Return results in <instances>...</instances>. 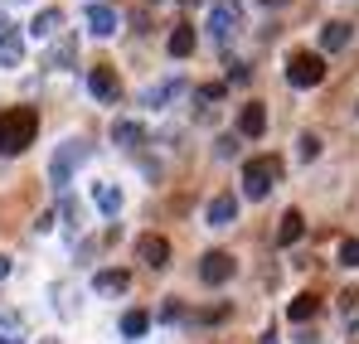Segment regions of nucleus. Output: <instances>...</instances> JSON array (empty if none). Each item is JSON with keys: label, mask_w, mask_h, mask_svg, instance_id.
<instances>
[{"label": "nucleus", "mask_w": 359, "mask_h": 344, "mask_svg": "<svg viewBox=\"0 0 359 344\" xmlns=\"http://www.w3.org/2000/svg\"><path fill=\"white\" fill-rule=\"evenodd\" d=\"M34 136H39V112L34 107H5L0 112V156L29 151Z\"/></svg>", "instance_id": "f257e3e1"}, {"label": "nucleus", "mask_w": 359, "mask_h": 344, "mask_svg": "<svg viewBox=\"0 0 359 344\" xmlns=\"http://www.w3.org/2000/svg\"><path fill=\"white\" fill-rule=\"evenodd\" d=\"M277 179H282V160H277V156H252V160L243 165V194H248V199H267Z\"/></svg>", "instance_id": "f03ea898"}, {"label": "nucleus", "mask_w": 359, "mask_h": 344, "mask_svg": "<svg viewBox=\"0 0 359 344\" xmlns=\"http://www.w3.org/2000/svg\"><path fill=\"white\" fill-rule=\"evenodd\" d=\"M88 160V141H63L59 151H54V160H49V184L68 194V184H73V170Z\"/></svg>", "instance_id": "7ed1b4c3"}, {"label": "nucleus", "mask_w": 359, "mask_h": 344, "mask_svg": "<svg viewBox=\"0 0 359 344\" xmlns=\"http://www.w3.org/2000/svg\"><path fill=\"white\" fill-rule=\"evenodd\" d=\"M287 83L292 88H320L325 83V58L311 54V49H297L287 58Z\"/></svg>", "instance_id": "20e7f679"}, {"label": "nucleus", "mask_w": 359, "mask_h": 344, "mask_svg": "<svg viewBox=\"0 0 359 344\" xmlns=\"http://www.w3.org/2000/svg\"><path fill=\"white\" fill-rule=\"evenodd\" d=\"M238 25H243L238 0H214V5H209V34H214V39L229 44V39L238 34Z\"/></svg>", "instance_id": "39448f33"}, {"label": "nucleus", "mask_w": 359, "mask_h": 344, "mask_svg": "<svg viewBox=\"0 0 359 344\" xmlns=\"http://www.w3.org/2000/svg\"><path fill=\"white\" fill-rule=\"evenodd\" d=\"M233 252H224V247H214V252H204L199 257V282L204 287H224V282H233Z\"/></svg>", "instance_id": "423d86ee"}, {"label": "nucleus", "mask_w": 359, "mask_h": 344, "mask_svg": "<svg viewBox=\"0 0 359 344\" xmlns=\"http://www.w3.org/2000/svg\"><path fill=\"white\" fill-rule=\"evenodd\" d=\"M136 257H141V267H151V272H165V267H170V238H161V233H146V238L136 242Z\"/></svg>", "instance_id": "0eeeda50"}, {"label": "nucleus", "mask_w": 359, "mask_h": 344, "mask_svg": "<svg viewBox=\"0 0 359 344\" xmlns=\"http://www.w3.org/2000/svg\"><path fill=\"white\" fill-rule=\"evenodd\" d=\"M88 88H93V97H102V102H117L121 97V78L112 63H97L93 73H88Z\"/></svg>", "instance_id": "6e6552de"}, {"label": "nucleus", "mask_w": 359, "mask_h": 344, "mask_svg": "<svg viewBox=\"0 0 359 344\" xmlns=\"http://www.w3.org/2000/svg\"><path fill=\"white\" fill-rule=\"evenodd\" d=\"M25 63V44H20V29L10 25V15H0V68H20Z\"/></svg>", "instance_id": "1a4fd4ad"}, {"label": "nucleus", "mask_w": 359, "mask_h": 344, "mask_svg": "<svg viewBox=\"0 0 359 344\" xmlns=\"http://www.w3.org/2000/svg\"><path fill=\"white\" fill-rule=\"evenodd\" d=\"M83 20H88V29H93V34H97V39H112V34H117V10H112V5H102V0H93V5H88V10H83Z\"/></svg>", "instance_id": "9d476101"}, {"label": "nucleus", "mask_w": 359, "mask_h": 344, "mask_svg": "<svg viewBox=\"0 0 359 344\" xmlns=\"http://www.w3.org/2000/svg\"><path fill=\"white\" fill-rule=\"evenodd\" d=\"M262 131H267V107H262V102H248V107L238 112V136L257 141Z\"/></svg>", "instance_id": "9b49d317"}, {"label": "nucleus", "mask_w": 359, "mask_h": 344, "mask_svg": "<svg viewBox=\"0 0 359 344\" xmlns=\"http://www.w3.org/2000/svg\"><path fill=\"white\" fill-rule=\"evenodd\" d=\"M233 223H238V199L233 194H219L209 204V228H233Z\"/></svg>", "instance_id": "f8f14e48"}, {"label": "nucleus", "mask_w": 359, "mask_h": 344, "mask_svg": "<svg viewBox=\"0 0 359 344\" xmlns=\"http://www.w3.org/2000/svg\"><path fill=\"white\" fill-rule=\"evenodd\" d=\"M184 92V78H165V83H156V88H146L141 92V107H165L170 97Z\"/></svg>", "instance_id": "ddd939ff"}, {"label": "nucleus", "mask_w": 359, "mask_h": 344, "mask_svg": "<svg viewBox=\"0 0 359 344\" xmlns=\"http://www.w3.org/2000/svg\"><path fill=\"white\" fill-rule=\"evenodd\" d=\"M301 238H306V214H301V209H287V214H282V228H277V242H282V247H297Z\"/></svg>", "instance_id": "4468645a"}, {"label": "nucleus", "mask_w": 359, "mask_h": 344, "mask_svg": "<svg viewBox=\"0 0 359 344\" xmlns=\"http://www.w3.org/2000/svg\"><path fill=\"white\" fill-rule=\"evenodd\" d=\"M350 34H355V29H350L345 20H330V25L320 29V49H325V54H340V49L350 44Z\"/></svg>", "instance_id": "2eb2a0df"}, {"label": "nucleus", "mask_w": 359, "mask_h": 344, "mask_svg": "<svg viewBox=\"0 0 359 344\" xmlns=\"http://www.w3.org/2000/svg\"><path fill=\"white\" fill-rule=\"evenodd\" d=\"M59 25H63V10L49 5V10H39V15L29 20V34H34V39H54V34H59Z\"/></svg>", "instance_id": "dca6fc26"}, {"label": "nucleus", "mask_w": 359, "mask_h": 344, "mask_svg": "<svg viewBox=\"0 0 359 344\" xmlns=\"http://www.w3.org/2000/svg\"><path fill=\"white\" fill-rule=\"evenodd\" d=\"M112 141L126 146V151H136V146H146V126L141 121H112Z\"/></svg>", "instance_id": "f3484780"}, {"label": "nucleus", "mask_w": 359, "mask_h": 344, "mask_svg": "<svg viewBox=\"0 0 359 344\" xmlns=\"http://www.w3.org/2000/svg\"><path fill=\"white\" fill-rule=\"evenodd\" d=\"M93 287L102 291V296H112V291H126V287H131V272H121V267H102V272L93 277Z\"/></svg>", "instance_id": "a211bd4d"}, {"label": "nucleus", "mask_w": 359, "mask_h": 344, "mask_svg": "<svg viewBox=\"0 0 359 344\" xmlns=\"http://www.w3.org/2000/svg\"><path fill=\"white\" fill-rule=\"evenodd\" d=\"M316 310H320V301H316L311 291H301V296H292V305H287V315H292L297 325H306V320H316Z\"/></svg>", "instance_id": "6ab92c4d"}, {"label": "nucleus", "mask_w": 359, "mask_h": 344, "mask_svg": "<svg viewBox=\"0 0 359 344\" xmlns=\"http://www.w3.org/2000/svg\"><path fill=\"white\" fill-rule=\"evenodd\" d=\"M194 54V25H175L170 29V58H189Z\"/></svg>", "instance_id": "aec40b11"}, {"label": "nucleus", "mask_w": 359, "mask_h": 344, "mask_svg": "<svg viewBox=\"0 0 359 344\" xmlns=\"http://www.w3.org/2000/svg\"><path fill=\"white\" fill-rule=\"evenodd\" d=\"M93 199H97V209H102L107 219H117V214H121V189H117V184H97Z\"/></svg>", "instance_id": "412c9836"}, {"label": "nucleus", "mask_w": 359, "mask_h": 344, "mask_svg": "<svg viewBox=\"0 0 359 344\" xmlns=\"http://www.w3.org/2000/svg\"><path fill=\"white\" fill-rule=\"evenodd\" d=\"M146 330H151V310H126V315H121V335H126V340H141Z\"/></svg>", "instance_id": "4be33fe9"}, {"label": "nucleus", "mask_w": 359, "mask_h": 344, "mask_svg": "<svg viewBox=\"0 0 359 344\" xmlns=\"http://www.w3.org/2000/svg\"><path fill=\"white\" fill-rule=\"evenodd\" d=\"M229 315H233V305H229V301H219V305L194 310V325H219V320H229Z\"/></svg>", "instance_id": "5701e85b"}, {"label": "nucleus", "mask_w": 359, "mask_h": 344, "mask_svg": "<svg viewBox=\"0 0 359 344\" xmlns=\"http://www.w3.org/2000/svg\"><path fill=\"white\" fill-rule=\"evenodd\" d=\"M73 58H78V39H59L54 54H49V68H68Z\"/></svg>", "instance_id": "b1692460"}, {"label": "nucleus", "mask_w": 359, "mask_h": 344, "mask_svg": "<svg viewBox=\"0 0 359 344\" xmlns=\"http://www.w3.org/2000/svg\"><path fill=\"white\" fill-rule=\"evenodd\" d=\"M340 267H359V238H345L340 242Z\"/></svg>", "instance_id": "393cba45"}, {"label": "nucleus", "mask_w": 359, "mask_h": 344, "mask_svg": "<svg viewBox=\"0 0 359 344\" xmlns=\"http://www.w3.org/2000/svg\"><path fill=\"white\" fill-rule=\"evenodd\" d=\"M297 146H301V160H316V156H320V136H316V131H306Z\"/></svg>", "instance_id": "a878e982"}, {"label": "nucleus", "mask_w": 359, "mask_h": 344, "mask_svg": "<svg viewBox=\"0 0 359 344\" xmlns=\"http://www.w3.org/2000/svg\"><path fill=\"white\" fill-rule=\"evenodd\" d=\"M229 83H252V68H248V63H229Z\"/></svg>", "instance_id": "bb28decb"}, {"label": "nucleus", "mask_w": 359, "mask_h": 344, "mask_svg": "<svg viewBox=\"0 0 359 344\" xmlns=\"http://www.w3.org/2000/svg\"><path fill=\"white\" fill-rule=\"evenodd\" d=\"M340 310H345V320H350V315L359 310V291H355V287H350V291H340Z\"/></svg>", "instance_id": "cd10ccee"}, {"label": "nucleus", "mask_w": 359, "mask_h": 344, "mask_svg": "<svg viewBox=\"0 0 359 344\" xmlns=\"http://www.w3.org/2000/svg\"><path fill=\"white\" fill-rule=\"evenodd\" d=\"M63 219H68V228H83V209L73 199H63Z\"/></svg>", "instance_id": "c85d7f7f"}, {"label": "nucleus", "mask_w": 359, "mask_h": 344, "mask_svg": "<svg viewBox=\"0 0 359 344\" xmlns=\"http://www.w3.org/2000/svg\"><path fill=\"white\" fill-rule=\"evenodd\" d=\"M199 97H204V102H219V97H224V83H204Z\"/></svg>", "instance_id": "c756f323"}, {"label": "nucleus", "mask_w": 359, "mask_h": 344, "mask_svg": "<svg viewBox=\"0 0 359 344\" xmlns=\"http://www.w3.org/2000/svg\"><path fill=\"white\" fill-rule=\"evenodd\" d=\"M161 315H165V320H180V315H184V305H180V301H165V310H161Z\"/></svg>", "instance_id": "7c9ffc66"}, {"label": "nucleus", "mask_w": 359, "mask_h": 344, "mask_svg": "<svg viewBox=\"0 0 359 344\" xmlns=\"http://www.w3.org/2000/svg\"><path fill=\"white\" fill-rule=\"evenodd\" d=\"M5 277H10V257L0 252V282H5Z\"/></svg>", "instance_id": "2f4dec72"}, {"label": "nucleus", "mask_w": 359, "mask_h": 344, "mask_svg": "<svg viewBox=\"0 0 359 344\" xmlns=\"http://www.w3.org/2000/svg\"><path fill=\"white\" fill-rule=\"evenodd\" d=\"M257 344H282V340H277V330H267V335H262Z\"/></svg>", "instance_id": "473e14b6"}, {"label": "nucleus", "mask_w": 359, "mask_h": 344, "mask_svg": "<svg viewBox=\"0 0 359 344\" xmlns=\"http://www.w3.org/2000/svg\"><path fill=\"white\" fill-rule=\"evenodd\" d=\"M0 344H20V340H15V335H0Z\"/></svg>", "instance_id": "72a5a7b5"}, {"label": "nucleus", "mask_w": 359, "mask_h": 344, "mask_svg": "<svg viewBox=\"0 0 359 344\" xmlns=\"http://www.w3.org/2000/svg\"><path fill=\"white\" fill-rule=\"evenodd\" d=\"M257 5H287V0H257Z\"/></svg>", "instance_id": "f704fd0d"}, {"label": "nucleus", "mask_w": 359, "mask_h": 344, "mask_svg": "<svg viewBox=\"0 0 359 344\" xmlns=\"http://www.w3.org/2000/svg\"><path fill=\"white\" fill-rule=\"evenodd\" d=\"M184 5H199V0H184Z\"/></svg>", "instance_id": "c9c22d12"}, {"label": "nucleus", "mask_w": 359, "mask_h": 344, "mask_svg": "<svg viewBox=\"0 0 359 344\" xmlns=\"http://www.w3.org/2000/svg\"><path fill=\"white\" fill-rule=\"evenodd\" d=\"M49 344H54V340H49Z\"/></svg>", "instance_id": "e433bc0d"}, {"label": "nucleus", "mask_w": 359, "mask_h": 344, "mask_svg": "<svg viewBox=\"0 0 359 344\" xmlns=\"http://www.w3.org/2000/svg\"><path fill=\"white\" fill-rule=\"evenodd\" d=\"M355 112H359V107H355Z\"/></svg>", "instance_id": "4c0bfd02"}]
</instances>
